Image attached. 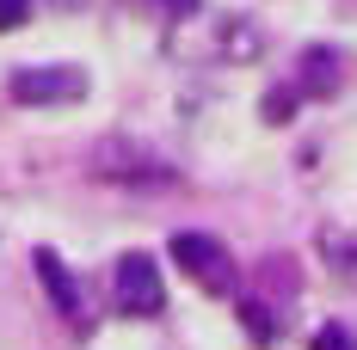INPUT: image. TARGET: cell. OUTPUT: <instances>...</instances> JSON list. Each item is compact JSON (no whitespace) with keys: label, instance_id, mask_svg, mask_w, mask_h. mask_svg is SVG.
Returning <instances> with one entry per match:
<instances>
[{"label":"cell","instance_id":"cell-8","mask_svg":"<svg viewBox=\"0 0 357 350\" xmlns=\"http://www.w3.org/2000/svg\"><path fill=\"white\" fill-rule=\"evenodd\" d=\"M259 117H265V123H289V117H296V86H278V93L259 105Z\"/></svg>","mask_w":357,"mask_h":350},{"label":"cell","instance_id":"cell-5","mask_svg":"<svg viewBox=\"0 0 357 350\" xmlns=\"http://www.w3.org/2000/svg\"><path fill=\"white\" fill-rule=\"evenodd\" d=\"M345 80H351V56H345V49H321V43H314V49L302 56V86H296V93H326V99H333Z\"/></svg>","mask_w":357,"mask_h":350},{"label":"cell","instance_id":"cell-9","mask_svg":"<svg viewBox=\"0 0 357 350\" xmlns=\"http://www.w3.org/2000/svg\"><path fill=\"white\" fill-rule=\"evenodd\" d=\"M308 350H357V338L345 332V326H321V332H314V344H308Z\"/></svg>","mask_w":357,"mask_h":350},{"label":"cell","instance_id":"cell-6","mask_svg":"<svg viewBox=\"0 0 357 350\" xmlns=\"http://www.w3.org/2000/svg\"><path fill=\"white\" fill-rule=\"evenodd\" d=\"M31 264H37V277L50 283V301H56L68 319H80V326H86V314H80V295H74V277L62 271V258H56V252H37Z\"/></svg>","mask_w":357,"mask_h":350},{"label":"cell","instance_id":"cell-4","mask_svg":"<svg viewBox=\"0 0 357 350\" xmlns=\"http://www.w3.org/2000/svg\"><path fill=\"white\" fill-rule=\"evenodd\" d=\"M13 99L19 105H74V99H86V74L80 68H25V74H13Z\"/></svg>","mask_w":357,"mask_h":350},{"label":"cell","instance_id":"cell-10","mask_svg":"<svg viewBox=\"0 0 357 350\" xmlns=\"http://www.w3.org/2000/svg\"><path fill=\"white\" fill-rule=\"evenodd\" d=\"M25 13H31V0H0V31L25 25Z\"/></svg>","mask_w":357,"mask_h":350},{"label":"cell","instance_id":"cell-1","mask_svg":"<svg viewBox=\"0 0 357 350\" xmlns=\"http://www.w3.org/2000/svg\"><path fill=\"white\" fill-rule=\"evenodd\" d=\"M86 173L105 178V184H130V191H154V184H173V166L136 136H105L93 154H86Z\"/></svg>","mask_w":357,"mask_h":350},{"label":"cell","instance_id":"cell-7","mask_svg":"<svg viewBox=\"0 0 357 350\" xmlns=\"http://www.w3.org/2000/svg\"><path fill=\"white\" fill-rule=\"evenodd\" d=\"M241 319H247V332H252V344H278V314L265 308V301H241Z\"/></svg>","mask_w":357,"mask_h":350},{"label":"cell","instance_id":"cell-3","mask_svg":"<svg viewBox=\"0 0 357 350\" xmlns=\"http://www.w3.org/2000/svg\"><path fill=\"white\" fill-rule=\"evenodd\" d=\"M173 258L178 271H191L197 283H210L215 295H228V283H234V264H228V252H222V240H210V234H197V228H185V234H173Z\"/></svg>","mask_w":357,"mask_h":350},{"label":"cell","instance_id":"cell-2","mask_svg":"<svg viewBox=\"0 0 357 350\" xmlns=\"http://www.w3.org/2000/svg\"><path fill=\"white\" fill-rule=\"evenodd\" d=\"M117 308L136 319H154L167 308V289H160V271H154L148 252H123L117 258Z\"/></svg>","mask_w":357,"mask_h":350}]
</instances>
